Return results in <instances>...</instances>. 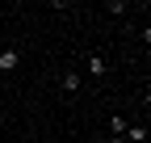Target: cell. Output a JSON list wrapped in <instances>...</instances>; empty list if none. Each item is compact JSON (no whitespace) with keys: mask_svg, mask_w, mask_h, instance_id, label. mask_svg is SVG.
<instances>
[{"mask_svg":"<svg viewBox=\"0 0 151 143\" xmlns=\"http://www.w3.org/2000/svg\"><path fill=\"white\" fill-rule=\"evenodd\" d=\"M126 126H130V122H126L122 114H109V131H113V135H118V139L126 135Z\"/></svg>","mask_w":151,"mask_h":143,"instance_id":"5","label":"cell"},{"mask_svg":"<svg viewBox=\"0 0 151 143\" xmlns=\"http://www.w3.org/2000/svg\"><path fill=\"white\" fill-rule=\"evenodd\" d=\"M59 88H63V93H80V88H84V76L76 67H67L63 76H59Z\"/></svg>","mask_w":151,"mask_h":143,"instance_id":"2","label":"cell"},{"mask_svg":"<svg viewBox=\"0 0 151 143\" xmlns=\"http://www.w3.org/2000/svg\"><path fill=\"white\" fill-rule=\"evenodd\" d=\"M17 67H21V51H17V46H9V51H0V72H4V76H13Z\"/></svg>","mask_w":151,"mask_h":143,"instance_id":"1","label":"cell"},{"mask_svg":"<svg viewBox=\"0 0 151 143\" xmlns=\"http://www.w3.org/2000/svg\"><path fill=\"white\" fill-rule=\"evenodd\" d=\"M0 114H4V97H0Z\"/></svg>","mask_w":151,"mask_h":143,"instance_id":"7","label":"cell"},{"mask_svg":"<svg viewBox=\"0 0 151 143\" xmlns=\"http://www.w3.org/2000/svg\"><path fill=\"white\" fill-rule=\"evenodd\" d=\"M109 143H126V139H118V135H113V139H109Z\"/></svg>","mask_w":151,"mask_h":143,"instance_id":"6","label":"cell"},{"mask_svg":"<svg viewBox=\"0 0 151 143\" xmlns=\"http://www.w3.org/2000/svg\"><path fill=\"white\" fill-rule=\"evenodd\" d=\"M84 67H88L92 80H105V76H109V63H105L101 55H84Z\"/></svg>","mask_w":151,"mask_h":143,"instance_id":"3","label":"cell"},{"mask_svg":"<svg viewBox=\"0 0 151 143\" xmlns=\"http://www.w3.org/2000/svg\"><path fill=\"white\" fill-rule=\"evenodd\" d=\"M126 143H147V122H134V126H126V135H122Z\"/></svg>","mask_w":151,"mask_h":143,"instance_id":"4","label":"cell"}]
</instances>
